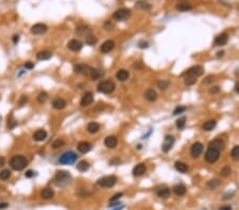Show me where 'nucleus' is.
I'll use <instances>...</instances> for the list:
<instances>
[{"mask_svg":"<svg viewBox=\"0 0 239 210\" xmlns=\"http://www.w3.org/2000/svg\"><path fill=\"white\" fill-rule=\"evenodd\" d=\"M6 207H9L8 203H0V209H4V208H6Z\"/></svg>","mask_w":239,"mask_h":210,"instance_id":"nucleus-57","label":"nucleus"},{"mask_svg":"<svg viewBox=\"0 0 239 210\" xmlns=\"http://www.w3.org/2000/svg\"><path fill=\"white\" fill-rule=\"evenodd\" d=\"M122 195H123V194H122V193H116V194H114V195L111 198V200H109V203L117 202V201L119 200L120 198H122Z\"/></svg>","mask_w":239,"mask_h":210,"instance_id":"nucleus-49","label":"nucleus"},{"mask_svg":"<svg viewBox=\"0 0 239 210\" xmlns=\"http://www.w3.org/2000/svg\"><path fill=\"white\" fill-rule=\"evenodd\" d=\"M129 76H130V73H129V71L126 69L118 70L117 73H116V78H117V80H119L120 82H124V81H126L129 79Z\"/></svg>","mask_w":239,"mask_h":210,"instance_id":"nucleus-24","label":"nucleus"},{"mask_svg":"<svg viewBox=\"0 0 239 210\" xmlns=\"http://www.w3.org/2000/svg\"><path fill=\"white\" fill-rule=\"evenodd\" d=\"M63 145H64V141L62 140V139H57V140L52 143L53 149H59V147H62Z\"/></svg>","mask_w":239,"mask_h":210,"instance_id":"nucleus-47","label":"nucleus"},{"mask_svg":"<svg viewBox=\"0 0 239 210\" xmlns=\"http://www.w3.org/2000/svg\"><path fill=\"white\" fill-rule=\"evenodd\" d=\"M219 185H220V181H219V179H217V178L212 179V181H210L207 183V187L210 188V190L217 189V188L219 187Z\"/></svg>","mask_w":239,"mask_h":210,"instance_id":"nucleus-39","label":"nucleus"},{"mask_svg":"<svg viewBox=\"0 0 239 210\" xmlns=\"http://www.w3.org/2000/svg\"><path fill=\"white\" fill-rule=\"evenodd\" d=\"M131 16V11L128 8H119L113 14V18L117 21H124Z\"/></svg>","mask_w":239,"mask_h":210,"instance_id":"nucleus-7","label":"nucleus"},{"mask_svg":"<svg viewBox=\"0 0 239 210\" xmlns=\"http://www.w3.org/2000/svg\"><path fill=\"white\" fill-rule=\"evenodd\" d=\"M16 125H17V121L13 118V116L8 117V127L12 130V128H14Z\"/></svg>","mask_w":239,"mask_h":210,"instance_id":"nucleus-45","label":"nucleus"},{"mask_svg":"<svg viewBox=\"0 0 239 210\" xmlns=\"http://www.w3.org/2000/svg\"><path fill=\"white\" fill-rule=\"evenodd\" d=\"M36 57H37V59H40V61H47V59H50L51 57H52V53H51L50 51H47V50L40 51V52L36 54Z\"/></svg>","mask_w":239,"mask_h":210,"instance_id":"nucleus-26","label":"nucleus"},{"mask_svg":"<svg viewBox=\"0 0 239 210\" xmlns=\"http://www.w3.org/2000/svg\"><path fill=\"white\" fill-rule=\"evenodd\" d=\"M40 196H42V198H44V200H51V198L54 196V191H53L51 188H46V189H44L42 191Z\"/></svg>","mask_w":239,"mask_h":210,"instance_id":"nucleus-29","label":"nucleus"},{"mask_svg":"<svg viewBox=\"0 0 239 210\" xmlns=\"http://www.w3.org/2000/svg\"><path fill=\"white\" fill-rule=\"evenodd\" d=\"M223 54H224V52H223V51H220V52H218V57L222 56Z\"/></svg>","mask_w":239,"mask_h":210,"instance_id":"nucleus-61","label":"nucleus"},{"mask_svg":"<svg viewBox=\"0 0 239 210\" xmlns=\"http://www.w3.org/2000/svg\"><path fill=\"white\" fill-rule=\"evenodd\" d=\"M92 143L87 142V141H81V142H79V144H78V151L80 153L86 154L92 150Z\"/></svg>","mask_w":239,"mask_h":210,"instance_id":"nucleus-18","label":"nucleus"},{"mask_svg":"<svg viewBox=\"0 0 239 210\" xmlns=\"http://www.w3.org/2000/svg\"><path fill=\"white\" fill-rule=\"evenodd\" d=\"M208 147H213V149H216L218 151H222L223 147H224V142H223L222 139H214V140L210 142Z\"/></svg>","mask_w":239,"mask_h":210,"instance_id":"nucleus-19","label":"nucleus"},{"mask_svg":"<svg viewBox=\"0 0 239 210\" xmlns=\"http://www.w3.org/2000/svg\"><path fill=\"white\" fill-rule=\"evenodd\" d=\"M92 102H94V93L92 91H87V93H85L83 95L81 101H80V104H81V106L85 107V106H89Z\"/></svg>","mask_w":239,"mask_h":210,"instance_id":"nucleus-13","label":"nucleus"},{"mask_svg":"<svg viewBox=\"0 0 239 210\" xmlns=\"http://www.w3.org/2000/svg\"><path fill=\"white\" fill-rule=\"evenodd\" d=\"M77 169L80 172H85V171H87L89 169V164L87 161H85V160H82V161H80L77 164Z\"/></svg>","mask_w":239,"mask_h":210,"instance_id":"nucleus-36","label":"nucleus"},{"mask_svg":"<svg viewBox=\"0 0 239 210\" xmlns=\"http://www.w3.org/2000/svg\"><path fill=\"white\" fill-rule=\"evenodd\" d=\"M116 183H117V177L115 175L103 176L97 181V185L100 186L101 188H112L115 186Z\"/></svg>","mask_w":239,"mask_h":210,"instance_id":"nucleus-4","label":"nucleus"},{"mask_svg":"<svg viewBox=\"0 0 239 210\" xmlns=\"http://www.w3.org/2000/svg\"><path fill=\"white\" fill-rule=\"evenodd\" d=\"M25 67H26V69H32V68L34 67V64L32 63V62H27V63L25 64Z\"/></svg>","mask_w":239,"mask_h":210,"instance_id":"nucleus-52","label":"nucleus"},{"mask_svg":"<svg viewBox=\"0 0 239 210\" xmlns=\"http://www.w3.org/2000/svg\"><path fill=\"white\" fill-rule=\"evenodd\" d=\"M235 91H236V93H239V82L235 85Z\"/></svg>","mask_w":239,"mask_h":210,"instance_id":"nucleus-60","label":"nucleus"},{"mask_svg":"<svg viewBox=\"0 0 239 210\" xmlns=\"http://www.w3.org/2000/svg\"><path fill=\"white\" fill-rule=\"evenodd\" d=\"M27 102H28V97H27V96H21L20 99H19L18 104H19V106H23V105H25Z\"/></svg>","mask_w":239,"mask_h":210,"instance_id":"nucleus-50","label":"nucleus"},{"mask_svg":"<svg viewBox=\"0 0 239 210\" xmlns=\"http://www.w3.org/2000/svg\"><path fill=\"white\" fill-rule=\"evenodd\" d=\"M25 176L28 177V178H30V177H33V176H34V172H33L32 170L27 171V172L25 173Z\"/></svg>","mask_w":239,"mask_h":210,"instance_id":"nucleus-53","label":"nucleus"},{"mask_svg":"<svg viewBox=\"0 0 239 210\" xmlns=\"http://www.w3.org/2000/svg\"><path fill=\"white\" fill-rule=\"evenodd\" d=\"M185 124H186V118L185 117H182V118H180V119L176 120V127H178V130H183V128L185 127Z\"/></svg>","mask_w":239,"mask_h":210,"instance_id":"nucleus-44","label":"nucleus"},{"mask_svg":"<svg viewBox=\"0 0 239 210\" xmlns=\"http://www.w3.org/2000/svg\"><path fill=\"white\" fill-rule=\"evenodd\" d=\"M213 81H214V76H207V78L205 79V81H204V84H208V83H212Z\"/></svg>","mask_w":239,"mask_h":210,"instance_id":"nucleus-55","label":"nucleus"},{"mask_svg":"<svg viewBox=\"0 0 239 210\" xmlns=\"http://www.w3.org/2000/svg\"><path fill=\"white\" fill-rule=\"evenodd\" d=\"M220 210H232L231 206H223L222 208H220Z\"/></svg>","mask_w":239,"mask_h":210,"instance_id":"nucleus-59","label":"nucleus"},{"mask_svg":"<svg viewBox=\"0 0 239 210\" xmlns=\"http://www.w3.org/2000/svg\"><path fill=\"white\" fill-rule=\"evenodd\" d=\"M98 91L102 93H105V95H109V93H112L116 88V85L113 81L111 80H104L101 81L100 83L98 84Z\"/></svg>","mask_w":239,"mask_h":210,"instance_id":"nucleus-3","label":"nucleus"},{"mask_svg":"<svg viewBox=\"0 0 239 210\" xmlns=\"http://www.w3.org/2000/svg\"><path fill=\"white\" fill-rule=\"evenodd\" d=\"M87 132L89 134H96L99 130H100V124L97 123V122H89L87 124Z\"/></svg>","mask_w":239,"mask_h":210,"instance_id":"nucleus-30","label":"nucleus"},{"mask_svg":"<svg viewBox=\"0 0 239 210\" xmlns=\"http://www.w3.org/2000/svg\"><path fill=\"white\" fill-rule=\"evenodd\" d=\"M66 105H67L66 101L64 99H62V98H57V99L53 100V102H52V106H53V108H55V109H63L66 107Z\"/></svg>","mask_w":239,"mask_h":210,"instance_id":"nucleus-25","label":"nucleus"},{"mask_svg":"<svg viewBox=\"0 0 239 210\" xmlns=\"http://www.w3.org/2000/svg\"><path fill=\"white\" fill-rule=\"evenodd\" d=\"M11 171L9 169H4V170L0 171V179L1 181H8L9 178L11 177Z\"/></svg>","mask_w":239,"mask_h":210,"instance_id":"nucleus-38","label":"nucleus"},{"mask_svg":"<svg viewBox=\"0 0 239 210\" xmlns=\"http://www.w3.org/2000/svg\"><path fill=\"white\" fill-rule=\"evenodd\" d=\"M104 144L109 149H114V147H117L118 144V139L116 136H107L104 139Z\"/></svg>","mask_w":239,"mask_h":210,"instance_id":"nucleus-15","label":"nucleus"},{"mask_svg":"<svg viewBox=\"0 0 239 210\" xmlns=\"http://www.w3.org/2000/svg\"><path fill=\"white\" fill-rule=\"evenodd\" d=\"M29 161L23 155H14L10 159V167L15 171H23L28 166Z\"/></svg>","mask_w":239,"mask_h":210,"instance_id":"nucleus-1","label":"nucleus"},{"mask_svg":"<svg viewBox=\"0 0 239 210\" xmlns=\"http://www.w3.org/2000/svg\"><path fill=\"white\" fill-rule=\"evenodd\" d=\"M4 164H5V159H4V157L0 156V168H1V167H3Z\"/></svg>","mask_w":239,"mask_h":210,"instance_id":"nucleus-56","label":"nucleus"},{"mask_svg":"<svg viewBox=\"0 0 239 210\" xmlns=\"http://www.w3.org/2000/svg\"><path fill=\"white\" fill-rule=\"evenodd\" d=\"M19 40V36L18 35H14L13 36V42H14V44H17Z\"/></svg>","mask_w":239,"mask_h":210,"instance_id":"nucleus-58","label":"nucleus"},{"mask_svg":"<svg viewBox=\"0 0 239 210\" xmlns=\"http://www.w3.org/2000/svg\"><path fill=\"white\" fill-rule=\"evenodd\" d=\"M147 172V167L145 164H138L133 169V175L134 176H141Z\"/></svg>","mask_w":239,"mask_h":210,"instance_id":"nucleus-17","label":"nucleus"},{"mask_svg":"<svg viewBox=\"0 0 239 210\" xmlns=\"http://www.w3.org/2000/svg\"><path fill=\"white\" fill-rule=\"evenodd\" d=\"M220 173H221V175H222V176L227 177V176H229V175L232 173V170H231V168H230V167L225 166V167H223V168L221 169V172Z\"/></svg>","mask_w":239,"mask_h":210,"instance_id":"nucleus-46","label":"nucleus"},{"mask_svg":"<svg viewBox=\"0 0 239 210\" xmlns=\"http://www.w3.org/2000/svg\"><path fill=\"white\" fill-rule=\"evenodd\" d=\"M204 69L202 66H193V67L189 68L186 72L184 73V76H193V78H199L203 74Z\"/></svg>","mask_w":239,"mask_h":210,"instance_id":"nucleus-8","label":"nucleus"},{"mask_svg":"<svg viewBox=\"0 0 239 210\" xmlns=\"http://www.w3.org/2000/svg\"><path fill=\"white\" fill-rule=\"evenodd\" d=\"M176 8L178 11H181V12H187V11H190L192 8V6L188 2H181V3H178L176 5Z\"/></svg>","mask_w":239,"mask_h":210,"instance_id":"nucleus-34","label":"nucleus"},{"mask_svg":"<svg viewBox=\"0 0 239 210\" xmlns=\"http://www.w3.org/2000/svg\"><path fill=\"white\" fill-rule=\"evenodd\" d=\"M85 42L87 45H90V46H94L95 44H97V37L92 34H89L85 37Z\"/></svg>","mask_w":239,"mask_h":210,"instance_id":"nucleus-40","label":"nucleus"},{"mask_svg":"<svg viewBox=\"0 0 239 210\" xmlns=\"http://www.w3.org/2000/svg\"><path fill=\"white\" fill-rule=\"evenodd\" d=\"M78 159V156L76 153L71 151H68L63 153L59 158V162L61 164H74Z\"/></svg>","mask_w":239,"mask_h":210,"instance_id":"nucleus-5","label":"nucleus"},{"mask_svg":"<svg viewBox=\"0 0 239 210\" xmlns=\"http://www.w3.org/2000/svg\"><path fill=\"white\" fill-rule=\"evenodd\" d=\"M138 46H139V48H141V49H144V48H148V47H149V44H148V42H139V44H138Z\"/></svg>","mask_w":239,"mask_h":210,"instance_id":"nucleus-54","label":"nucleus"},{"mask_svg":"<svg viewBox=\"0 0 239 210\" xmlns=\"http://www.w3.org/2000/svg\"><path fill=\"white\" fill-rule=\"evenodd\" d=\"M47 30H48V27L44 23H36V25H32L31 28V33L34 34V35H42V34L46 33Z\"/></svg>","mask_w":239,"mask_h":210,"instance_id":"nucleus-10","label":"nucleus"},{"mask_svg":"<svg viewBox=\"0 0 239 210\" xmlns=\"http://www.w3.org/2000/svg\"><path fill=\"white\" fill-rule=\"evenodd\" d=\"M203 152V144L201 142H195L191 145L190 149V154L193 158H198Z\"/></svg>","mask_w":239,"mask_h":210,"instance_id":"nucleus-12","label":"nucleus"},{"mask_svg":"<svg viewBox=\"0 0 239 210\" xmlns=\"http://www.w3.org/2000/svg\"><path fill=\"white\" fill-rule=\"evenodd\" d=\"M135 6H136L137 8H139V10H144V11H147V10H150V8H151V5H150L148 2L143 1V0L137 1L136 4H135Z\"/></svg>","mask_w":239,"mask_h":210,"instance_id":"nucleus-35","label":"nucleus"},{"mask_svg":"<svg viewBox=\"0 0 239 210\" xmlns=\"http://www.w3.org/2000/svg\"><path fill=\"white\" fill-rule=\"evenodd\" d=\"M103 76H104V72H103L102 70H100V69H94V68H92V72H90V74H89L90 79H92V80H94V81L100 80V79H102Z\"/></svg>","mask_w":239,"mask_h":210,"instance_id":"nucleus-28","label":"nucleus"},{"mask_svg":"<svg viewBox=\"0 0 239 210\" xmlns=\"http://www.w3.org/2000/svg\"><path fill=\"white\" fill-rule=\"evenodd\" d=\"M115 48V42L114 40H106L102 44V46L100 47V51L102 53H109L111 52L113 49Z\"/></svg>","mask_w":239,"mask_h":210,"instance_id":"nucleus-16","label":"nucleus"},{"mask_svg":"<svg viewBox=\"0 0 239 210\" xmlns=\"http://www.w3.org/2000/svg\"><path fill=\"white\" fill-rule=\"evenodd\" d=\"M47 138V132L45 130H37L33 134V139L35 141H44Z\"/></svg>","mask_w":239,"mask_h":210,"instance_id":"nucleus-23","label":"nucleus"},{"mask_svg":"<svg viewBox=\"0 0 239 210\" xmlns=\"http://www.w3.org/2000/svg\"><path fill=\"white\" fill-rule=\"evenodd\" d=\"M71 174L68 171H57L54 176V184L59 187H66L71 183Z\"/></svg>","mask_w":239,"mask_h":210,"instance_id":"nucleus-2","label":"nucleus"},{"mask_svg":"<svg viewBox=\"0 0 239 210\" xmlns=\"http://www.w3.org/2000/svg\"><path fill=\"white\" fill-rule=\"evenodd\" d=\"M74 70L76 73H82L86 74V76H89L90 72H92V68L88 65H84V64H78L74 67Z\"/></svg>","mask_w":239,"mask_h":210,"instance_id":"nucleus-11","label":"nucleus"},{"mask_svg":"<svg viewBox=\"0 0 239 210\" xmlns=\"http://www.w3.org/2000/svg\"><path fill=\"white\" fill-rule=\"evenodd\" d=\"M145 98L146 100H148L149 102H154L156 101V99H158V93H156V91L154 90V89H147L145 93Z\"/></svg>","mask_w":239,"mask_h":210,"instance_id":"nucleus-22","label":"nucleus"},{"mask_svg":"<svg viewBox=\"0 0 239 210\" xmlns=\"http://www.w3.org/2000/svg\"><path fill=\"white\" fill-rule=\"evenodd\" d=\"M216 125H217L216 120H208V121H206L205 123L203 124L202 128H203L205 132H210V130H214V128L216 127Z\"/></svg>","mask_w":239,"mask_h":210,"instance_id":"nucleus-31","label":"nucleus"},{"mask_svg":"<svg viewBox=\"0 0 239 210\" xmlns=\"http://www.w3.org/2000/svg\"><path fill=\"white\" fill-rule=\"evenodd\" d=\"M186 109H187V108H186L185 106H178V107H176V108L173 110V113H172V115H173V116L180 115V113H184V111L186 110Z\"/></svg>","mask_w":239,"mask_h":210,"instance_id":"nucleus-48","label":"nucleus"},{"mask_svg":"<svg viewBox=\"0 0 239 210\" xmlns=\"http://www.w3.org/2000/svg\"><path fill=\"white\" fill-rule=\"evenodd\" d=\"M231 157L233 158L234 160H239V145H236L232 149L231 151Z\"/></svg>","mask_w":239,"mask_h":210,"instance_id":"nucleus-41","label":"nucleus"},{"mask_svg":"<svg viewBox=\"0 0 239 210\" xmlns=\"http://www.w3.org/2000/svg\"><path fill=\"white\" fill-rule=\"evenodd\" d=\"M76 33L78 34V35H80V36H84V37L88 36L89 34H92L90 28L87 27V25H80V27L77 28Z\"/></svg>","mask_w":239,"mask_h":210,"instance_id":"nucleus-21","label":"nucleus"},{"mask_svg":"<svg viewBox=\"0 0 239 210\" xmlns=\"http://www.w3.org/2000/svg\"><path fill=\"white\" fill-rule=\"evenodd\" d=\"M227 40H229V35L227 33L219 34L215 39V45L216 46H224L227 42Z\"/></svg>","mask_w":239,"mask_h":210,"instance_id":"nucleus-20","label":"nucleus"},{"mask_svg":"<svg viewBox=\"0 0 239 210\" xmlns=\"http://www.w3.org/2000/svg\"><path fill=\"white\" fill-rule=\"evenodd\" d=\"M36 100H37V102L40 104H44L48 100V93L46 91H42V93H38V96L36 97Z\"/></svg>","mask_w":239,"mask_h":210,"instance_id":"nucleus-37","label":"nucleus"},{"mask_svg":"<svg viewBox=\"0 0 239 210\" xmlns=\"http://www.w3.org/2000/svg\"><path fill=\"white\" fill-rule=\"evenodd\" d=\"M173 192L176 194L178 196H183L185 193H186V187L182 184H178V185H175L173 188H172Z\"/></svg>","mask_w":239,"mask_h":210,"instance_id":"nucleus-27","label":"nucleus"},{"mask_svg":"<svg viewBox=\"0 0 239 210\" xmlns=\"http://www.w3.org/2000/svg\"><path fill=\"white\" fill-rule=\"evenodd\" d=\"M219 91H220V87H219V86H214V87H212V88L210 89V93H213V95H215V93H218Z\"/></svg>","mask_w":239,"mask_h":210,"instance_id":"nucleus-51","label":"nucleus"},{"mask_svg":"<svg viewBox=\"0 0 239 210\" xmlns=\"http://www.w3.org/2000/svg\"><path fill=\"white\" fill-rule=\"evenodd\" d=\"M68 48L70 49L74 52H79L82 48H83V42L79 39H71L69 42L67 44Z\"/></svg>","mask_w":239,"mask_h":210,"instance_id":"nucleus-14","label":"nucleus"},{"mask_svg":"<svg viewBox=\"0 0 239 210\" xmlns=\"http://www.w3.org/2000/svg\"><path fill=\"white\" fill-rule=\"evenodd\" d=\"M174 167H175L176 170H178V172H181V173H186L187 171H188V166H187L185 162L176 161L175 164H174Z\"/></svg>","mask_w":239,"mask_h":210,"instance_id":"nucleus-33","label":"nucleus"},{"mask_svg":"<svg viewBox=\"0 0 239 210\" xmlns=\"http://www.w3.org/2000/svg\"><path fill=\"white\" fill-rule=\"evenodd\" d=\"M196 82H197V78H193V76H186L184 79V83H185V85H187V86H191V85L196 84Z\"/></svg>","mask_w":239,"mask_h":210,"instance_id":"nucleus-42","label":"nucleus"},{"mask_svg":"<svg viewBox=\"0 0 239 210\" xmlns=\"http://www.w3.org/2000/svg\"><path fill=\"white\" fill-rule=\"evenodd\" d=\"M219 156H220V151L213 149V147H208L205 153V160L208 164H214L219 159Z\"/></svg>","mask_w":239,"mask_h":210,"instance_id":"nucleus-6","label":"nucleus"},{"mask_svg":"<svg viewBox=\"0 0 239 210\" xmlns=\"http://www.w3.org/2000/svg\"><path fill=\"white\" fill-rule=\"evenodd\" d=\"M121 209H123V207H119V208H117V209H114V210H121Z\"/></svg>","mask_w":239,"mask_h":210,"instance_id":"nucleus-62","label":"nucleus"},{"mask_svg":"<svg viewBox=\"0 0 239 210\" xmlns=\"http://www.w3.org/2000/svg\"><path fill=\"white\" fill-rule=\"evenodd\" d=\"M156 194H158V196L161 198H168L170 195V189L166 187L161 188V189H158V191H156Z\"/></svg>","mask_w":239,"mask_h":210,"instance_id":"nucleus-32","label":"nucleus"},{"mask_svg":"<svg viewBox=\"0 0 239 210\" xmlns=\"http://www.w3.org/2000/svg\"><path fill=\"white\" fill-rule=\"evenodd\" d=\"M174 144V137L171 135H167L164 139V142L161 144V150H163L164 153H168L170 150L172 149Z\"/></svg>","mask_w":239,"mask_h":210,"instance_id":"nucleus-9","label":"nucleus"},{"mask_svg":"<svg viewBox=\"0 0 239 210\" xmlns=\"http://www.w3.org/2000/svg\"><path fill=\"white\" fill-rule=\"evenodd\" d=\"M169 85H170L169 81H166V80H161V81H159V82H158V87L161 89V90H166V89L169 87Z\"/></svg>","mask_w":239,"mask_h":210,"instance_id":"nucleus-43","label":"nucleus"}]
</instances>
